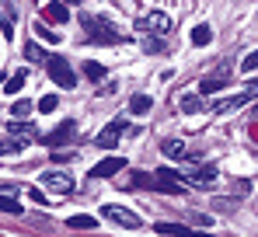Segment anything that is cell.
Instances as JSON below:
<instances>
[{"label": "cell", "mask_w": 258, "mask_h": 237, "mask_svg": "<svg viewBox=\"0 0 258 237\" xmlns=\"http://www.w3.org/2000/svg\"><path fill=\"white\" fill-rule=\"evenodd\" d=\"M81 25L87 28V42H94V45H119V42H129L126 35H119L112 25H105V21H98V18H81Z\"/></svg>", "instance_id": "obj_1"}, {"label": "cell", "mask_w": 258, "mask_h": 237, "mask_svg": "<svg viewBox=\"0 0 258 237\" xmlns=\"http://www.w3.org/2000/svg\"><path fill=\"white\" fill-rule=\"evenodd\" d=\"M39 189L52 192V196H67V192H74V174L49 167V171H42V174H39Z\"/></svg>", "instance_id": "obj_2"}, {"label": "cell", "mask_w": 258, "mask_h": 237, "mask_svg": "<svg viewBox=\"0 0 258 237\" xmlns=\"http://www.w3.org/2000/svg\"><path fill=\"white\" fill-rule=\"evenodd\" d=\"M101 216L112 220V223H119L122 230H140V227H143L140 213H133V209H126V206H115V202H105V206H101Z\"/></svg>", "instance_id": "obj_3"}, {"label": "cell", "mask_w": 258, "mask_h": 237, "mask_svg": "<svg viewBox=\"0 0 258 237\" xmlns=\"http://www.w3.org/2000/svg\"><path fill=\"white\" fill-rule=\"evenodd\" d=\"M45 70H49V77L56 80L59 87H67V91H70V87L77 84V74L70 70V63H67L63 56H49V63H45Z\"/></svg>", "instance_id": "obj_4"}, {"label": "cell", "mask_w": 258, "mask_h": 237, "mask_svg": "<svg viewBox=\"0 0 258 237\" xmlns=\"http://www.w3.org/2000/svg\"><path fill=\"white\" fill-rule=\"evenodd\" d=\"M140 28L150 32V35H168V32H171V18H168L164 11H150V14L140 18Z\"/></svg>", "instance_id": "obj_5"}, {"label": "cell", "mask_w": 258, "mask_h": 237, "mask_svg": "<svg viewBox=\"0 0 258 237\" xmlns=\"http://www.w3.org/2000/svg\"><path fill=\"white\" fill-rule=\"evenodd\" d=\"M227 84H230V67H227V63H220L213 74H206V77L199 80V91H203V94H213V91L227 87Z\"/></svg>", "instance_id": "obj_6"}, {"label": "cell", "mask_w": 258, "mask_h": 237, "mask_svg": "<svg viewBox=\"0 0 258 237\" xmlns=\"http://www.w3.org/2000/svg\"><path fill=\"white\" fill-rule=\"evenodd\" d=\"M255 101V91H241V94H234V98H223V101H213V112L216 115H227V112H237V108H244V105H251Z\"/></svg>", "instance_id": "obj_7"}, {"label": "cell", "mask_w": 258, "mask_h": 237, "mask_svg": "<svg viewBox=\"0 0 258 237\" xmlns=\"http://www.w3.org/2000/svg\"><path fill=\"white\" fill-rule=\"evenodd\" d=\"M74 133H77V122H74V118H63V122L45 136V143H49V147H67V143L74 140Z\"/></svg>", "instance_id": "obj_8"}, {"label": "cell", "mask_w": 258, "mask_h": 237, "mask_svg": "<svg viewBox=\"0 0 258 237\" xmlns=\"http://www.w3.org/2000/svg\"><path fill=\"white\" fill-rule=\"evenodd\" d=\"M216 174H220V171H216L213 164H206V167H196L192 174H181V185H199V189H210V185L216 182Z\"/></svg>", "instance_id": "obj_9"}, {"label": "cell", "mask_w": 258, "mask_h": 237, "mask_svg": "<svg viewBox=\"0 0 258 237\" xmlns=\"http://www.w3.org/2000/svg\"><path fill=\"white\" fill-rule=\"evenodd\" d=\"M122 133H126V118H115V122H108V126L98 133V147H105V150H108V147H115Z\"/></svg>", "instance_id": "obj_10"}, {"label": "cell", "mask_w": 258, "mask_h": 237, "mask_svg": "<svg viewBox=\"0 0 258 237\" xmlns=\"http://www.w3.org/2000/svg\"><path fill=\"white\" fill-rule=\"evenodd\" d=\"M122 167H126V160H122V157H105L101 164L91 167V178H112V174H119Z\"/></svg>", "instance_id": "obj_11"}, {"label": "cell", "mask_w": 258, "mask_h": 237, "mask_svg": "<svg viewBox=\"0 0 258 237\" xmlns=\"http://www.w3.org/2000/svg\"><path fill=\"white\" fill-rule=\"evenodd\" d=\"M42 18H45V21H52V25H67V21H70V11H67V4L49 0V4L42 7Z\"/></svg>", "instance_id": "obj_12"}, {"label": "cell", "mask_w": 258, "mask_h": 237, "mask_svg": "<svg viewBox=\"0 0 258 237\" xmlns=\"http://www.w3.org/2000/svg\"><path fill=\"white\" fill-rule=\"evenodd\" d=\"M154 230L161 237H203V230H188V227H181V223H164V220H161Z\"/></svg>", "instance_id": "obj_13"}, {"label": "cell", "mask_w": 258, "mask_h": 237, "mask_svg": "<svg viewBox=\"0 0 258 237\" xmlns=\"http://www.w3.org/2000/svg\"><path fill=\"white\" fill-rule=\"evenodd\" d=\"M161 150H164L168 157H174V160H188V154H192V150H185V143H181V140H168Z\"/></svg>", "instance_id": "obj_14"}, {"label": "cell", "mask_w": 258, "mask_h": 237, "mask_svg": "<svg viewBox=\"0 0 258 237\" xmlns=\"http://www.w3.org/2000/svg\"><path fill=\"white\" fill-rule=\"evenodd\" d=\"M67 227H74V230H94V227H98V220H94V216H87V213H77V216H70V220H67Z\"/></svg>", "instance_id": "obj_15"}, {"label": "cell", "mask_w": 258, "mask_h": 237, "mask_svg": "<svg viewBox=\"0 0 258 237\" xmlns=\"http://www.w3.org/2000/svg\"><path fill=\"white\" fill-rule=\"evenodd\" d=\"M150 108H154V101H150L147 94H133V101H129V112H133V115H147Z\"/></svg>", "instance_id": "obj_16"}, {"label": "cell", "mask_w": 258, "mask_h": 237, "mask_svg": "<svg viewBox=\"0 0 258 237\" xmlns=\"http://www.w3.org/2000/svg\"><path fill=\"white\" fill-rule=\"evenodd\" d=\"M0 213H11V216H21V213H25V206H21V202H18L14 196H7V192H4V196H0Z\"/></svg>", "instance_id": "obj_17"}, {"label": "cell", "mask_w": 258, "mask_h": 237, "mask_svg": "<svg viewBox=\"0 0 258 237\" xmlns=\"http://www.w3.org/2000/svg\"><path fill=\"white\" fill-rule=\"evenodd\" d=\"M25 84H28V74H25V70H18L14 77L4 84V91H7V94H21V91H25Z\"/></svg>", "instance_id": "obj_18"}, {"label": "cell", "mask_w": 258, "mask_h": 237, "mask_svg": "<svg viewBox=\"0 0 258 237\" xmlns=\"http://www.w3.org/2000/svg\"><path fill=\"white\" fill-rule=\"evenodd\" d=\"M213 42V28L210 25H196L192 28V45H210Z\"/></svg>", "instance_id": "obj_19"}, {"label": "cell", "mask_w": 258, "mask_h": 237, "mask_svg": "<svg viewBox=\"0 0 258 237\" xmlns=\"http://www.w3.org/2000/svg\"><path fill=\"white\" fill-rule=\"evenodd\" d=\"M25 60H32V63H49L45 49H42V45H35V42H25Z\"/></svg>", "instance_id": "obj_20"}, {"label": "cell", "mask_w": 258, "mask_h": 237, "mask_svg": "<svg viewBox=\"0 0 258 237\" xmlns=\"http://www.w3.org/2000/svg\"><path fill=\"white\" fill-rule=\"evenodd\" d=\"M181 112H188V115L203 112V98H199V94H185V98H181Z\"/></svg>", "instance_id": "obj_21"}, {"label": "cell", "mask_w": 258, "mask_h": 237, "mask_svg": "<svg viewBox=\"0 0 258 237\" xmlns=\"http://www.w3.org/2000/svg\"><path fill=\"white\" fill-rule=\"evenodd\" d=\"M11 115L14 118H28L32 115V101H28V98H18V101L11 105Z\"/></svg>", "instance_id": "obj_22"}, {"label": "cell", "mask_w": 258, "mask_h": 237, "mask_svg": "<svg viewBox=\"0 0 258 237\" xmlns=\"http://www.w3.org/2000/svg\"><path fill=\"white\" fill-rule=\"evenodd\" d=\"M7 129H11V133H14V136H28V133H32V129H35V126H32V122H28V118H25V122H21V118H14V122H7Z\"/></svg>", "instance_id": "obj_23"}, {"label": "cell", "mask_w": 258, "mask_h": 237, "mask_svg": "<svg viewBox=\"0 0 258 237\" xmlns=\"http://www.w3.org/2000/svg\"><path fill=\"white\" fill-rule=\"evenodd\" d=\"M56 105H59V98H56V94H42V98H39V112H45V115H49V112H56Z\"/></svg>", "instance_id": "obj_24"}, {"label": "cell", "mask_w": 258, "mask_h": 237, "mask_svg": "<svg viewBox=\"0 0 258 237\" xmlns=\"http://www.w3.org/2000/svg\"><path fill=\"white\" fill-rule=\"evenodd\" d=\"M241 70H244V74H251V70H258V49H251V52H248V56L241 60Z\"/></svg>", "instance_id": "obj_25"}, {"label": "cell", "mask_w": 258, "mask_h": 237, "mask_svg": "<svg viewBox=\"0 0 258 237\" xmlns=\"http://www.w3.org/2000/svg\"><path fill=\"white\" fill-rule=\"evenodd\" d=\"M84 74H87V80H101L105 77V67L101 63H84Z\"/></svg>", "instance_id": "obj_26"}, {"label": "cell", "mask_w": 258, "mask_h": 237, "mask_svg": "<svg viewBox=\"0 0 258 237\" xmlns=\"http://www.w3.org/2000/svg\"><path fill=\"white\" fill-rule=\"evenodd\" d=\"M21 147H25V143H18V140H0V157H4V154H18Z\"/></svg>", "instance_id": "obj_27"}, {"label": "cell", "mask_w": 258, "mask_h": 237, "mask_svg": "<svg viewBox=\"0 0 258 237\" xmlns=\"http://www.w3.org/2000/svg\"><path fill=\"white\" fill-rule=\"evenodd\" d=\"M35 35H39V39H45V42H52V45H56V42L63 39V35H56V32H49L45 25H35Z\"/></svg>", "instance_id": "obj_28"}, {"label": "cell", "mask_w": 258, "mask_h": 237, "mask_svg": "<svg viewBox=\"0 0 258 237\" xmlns=\"http://www.w3.org/2000/svg\"><path fill=\"white\" fill-rule=\"evenodd\" d=\"M28 199L39 202V206H45V192H42V189H28Z\"/></svg>", "instance_id": "obj_29"}, {"label": "cell", "mask_w": 258, "mask_h": 237, "mask_svg": "<svg viewBox=\"0 0 258 237\" xmlns=\"http://www.w3.org/2000/svg\"><path fill=\"white\" fill-rule=\"evenodd\" d=\"M192 223H199V227H210V223H213V220H210V216H206V213H192Z\"/></svg>", "instance_id": "obj_30"}, {"label": "cell", "mask_w": 258, "mask_h": 237, "mask_svg": "<svg viewBox=\"0 0 258 237\" xmlns=\"http://www.w3.org/2000/svg\"><path fill=\"white\" fill-rule=\"evenodd\" d=\"M251 189H255L251 182H237V185H234V192H241V196H244V192H251Z\"/></svg>", "instance_id": "obj_31"}, {"label": "cell", "mask_w": 258, "mask_h": 237, "mask_svg": "<svg viewBox=\"0 0 258 237\" xmlns=\"http://www.w3.org/2000/svg\"><path fill=\"white\" fill-rule=\"evenodd\" d=\"M143 45H147L150 52H157V49H161V39H147V42H143Z\"/></svg>", "instance_id": "obj_32"}, {"label": "cell", "mask_w": 258, "mask_h": 237, "mask_svg": "<svg viewBox=\"0 0 258 237\" xmlns=\"http://www.w3.org/2000/svg\"><path fill=\"white\" fill-rule=\"evenodd\" d=\"M248 91H255V94H258V80H248Z\"/></svg>", "instance_id": "obj_33"}, {"label": "cell", "mask_w": 258, "mask_h": 237, "mask_svg": "<svg viewBox=\"0 0 258 237\" xmlns=\"http://www.w3.org/2000/svg\"><path fill=\"white\" fill-rule=\"evenodd\" d=\"M251 115H255V118H258V105H255V108H251Z\"/></svg>", "instance_id": "obj_34"}, {"label": "cell", "mask_w": 258, "mask_h": 237, "mask_svg": "<svg viewBox=\"0 0 258 237\" xmlns=\"http://www.w3.org/2000/svg\"><path fill=\"white\" fill-rule=\"evenodd\" d=\"M4 84H7V80H4V77H0V87H4Z\"/></svg>", "instance_id": "obj_35"}, {"label": "cell", "mask_w": 258, "mask_h": 237, "mask_svg": "<svg viewBox=\"0 0 258 237\" xmlns=\"http://www.w3.org/2000/svg\"><path fill=\"white\" fill-rule=\"evenodd\" d=\"M203 237H213V234H203Z\"/></svg>", "instance_id": "obj_36"}]
</instances>
